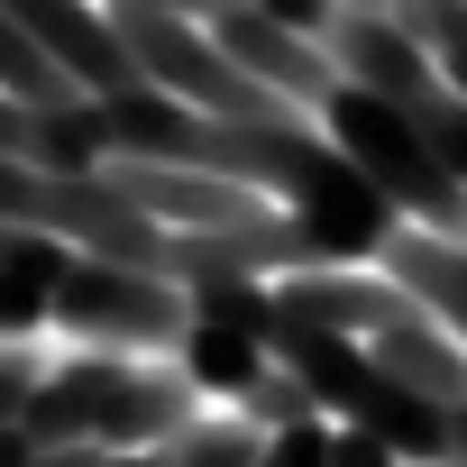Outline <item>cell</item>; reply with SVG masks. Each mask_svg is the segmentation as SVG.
Returning a JSON list of instances; mask_svg holds the SVG:
<instances>
[{
    "instance_id": "cell-12",
    "label": "cell",
    "mask_w": 467,
    "mask_h": 467,
    "mask_svg": "<svg viewBox=\"0 0 467 467\" xmlns=\"http://www.w3.org/2000/svg\"><path fill=\"white\" fill-rule=\"evenodd\" d=\"M257 467H330V421H294V431H266Z\"/></svg>"
},
{
    "instance_id": "cell-21",
    "label": "cell",
    "mask_w": 467,
    "mask_h": 467,
    "mask_svg": "<svg viewBox=\"0 0 467 467\" xmlns=\"http://www.w3.org/2000/svg\"><path fill=\"white\" fill-rule=\"evenodd\" d=\"M339 10H376V19H394V0H339Z\"/></svg>"
},
{
    "instance_id": "cell-2",
    "label": "cell",
    "mask_w": 467,
    "mask_h": 467,
    "mask_svg": "<svg viewBox=\"0 0 467 467\" xmlns=\"http://www.w3.org/2000/svg\"><path fill=\"white\" fill-rule=\"evenodd\" d=\"M0 220L37 229V239H65L74 257H101V266H138V275L165 266V229L110 183V165L56 174V165H10L0 156Z\"/></svg>"
},
{
    "instance_id": "cell-1",
    "label": "cell",
    "mask_w": 467,
    "mask_h": 467,
    "mask_svg": "<svg viewBox=\"0 0 467 467\" xmlns=\"http://www.w3.org/2000/svg\"><path fill=\"white\" fill-rule=\"evenodd\" d=\"M202 421V394L183 385L174 358H56L47 385L28 394V440L37 449H174Z\"/></svg>"
},
{
    "instance_id": "cell-22",
    "label": "cell",
    "mask_w": 467,
    "mask_h": 467,
    "mask_svg": "<svg viewBox=\"0 0 467 467\" xmlns=\"http://www.w3.org/2000/svg\"><path fill=\"white\" fill-rule=\"evenodd\" d=\"M0 248H10V220H0Z\"/></svg>"
},
{
    "instance_id": "cell-17",
    "label": "cell",
    "mask_w": 467,
    "mask_h": 467,
    "mask_svg": "<svg viewBox=\"0 0 467 467\" xmlns=\"http://www.w3.org/2000/svg\"><path fill=\"white\" fill-rule=\"evenodd\" d=\"M110 10H174V19H220L229 0H110Z\"/></svg>"
},
{
    "instance_id": "cell-15",
    "label": "cell",
    "mask_w": 467,
    "mask_h": 467,
    "mask_svg": "<svg viewBox=\"0 0 467 467\" xmlns=\"http://www.w3.org/2000/svg\"><path fill=\"white\" fill-rule=\"evenodd\" d=\"M330 467H403L376 431H348V421H330Z\"/></svg>"
},
{
    "instance_id": "cell-20",
    "label": "cell",
    "mask_w": 467,
    "mask_h": 467,
    "mask_svg": "<svg viewBox=\"0 0 467 467\" xmlns=\"http://www.w3.org/2000/svg\"><path fill=\"white\" fill-rule=\"evenodd\" d=\"M449 467H467V403L449 412Z\"/></svg>"
},
{
    "instance_id": "cell-5",
    "label": "cell",
    "mask_w": 467,
    "mask_h": 467,
    "mask_svg": "<svg viewBox=\"0 0 467 467\" xmlns=\"http://www.w3.org/2000/svg\"><path fill=\"white\" fill-rule=\"evenodd\" d=\"M174 367L211 403H239L257 376H275V285H211V294H192Z\"/></svg>"
},
{
    "instance_id": "cell-10",
    "label": "cell",
    "mask_w": 467,
    "mask_h": 467,
    "mask_svg": "<svg viewBox=\"0 0 467 467\" xmlns=\"http://www.w3.org/2000/svg\"><path fill=\"white\" fill-rule=\"evenodd\" d=\"M257 431L239 421V412H211V421H192L174 449H165V467H257Z\"/></svg>"
},
{
    "instance_id": "cell-16",
    "label": "cell",
    "mask_w": 467,
    "mask_h": 467,
    "mask_svg": "<svg viewBox=\"0 0 467 467\" xmlns=\"http://www.w3.org/2000/svg\"><path fill=\"white\" fill-rule=\"evenodd\" d=\"M47 449L28 440V421H0V467H37Z\"/></svg>"
},
{
    "instance_id": "cell-13",
    "label": "cell",
    "mask_w": 467,
    "mask_h": 467,
    "mask_svg": "<svg viewBox=\"0 0 467 467\" xmlns=\"http://www.w3.org/2000/svg\"><path fill=\"white\" fill-rule=\"evenodd\" d=\"M47 385V358L37 348H0V421H28V394Z\"/></svg>"
},
{
    "instance_id": "cell-11",
    "label": "cell",
    "mask_w": 467,
    "mask_h": 467,
    "mask_svg": "<svg viewBox=\"0 0 467 467\" xmlns=\"http://www.w3.org/2000/svg\"><path fill=\"white\" fill-rule=\"evenodd\" d=\"M0 92H19V101H83V92L56 74V56H47L37 37H19L10 19H0Z\"/></svg>"
},
{
    "instance_id": "cell-18",
    "label": "cell",
    "mask_w": 467,
    "mask_h": 467,
    "mask_svg": "<svg viewBox=\"0 0 467 467\" xmlns=\"http://www.w3.org/2000/svg\"><path fill=\"white\" fill-rule=\"evenodd\" d=\"M101 467H165V449H101Z\"/></svg>"
},
{
    "instance_id": "cell-19",
    "label": "cell",
    "mask_w": 467,
    "mask_h": 467,
    "mask_svg": "<svg viewBox=\"0 0 467 467\" xmlns=\"http://www.w3.org/2000/svg\"><path fill=\"white\" fill-rule=\"evenodd\" d=\"M37 467H101V449H47Z\"/></svg>"
},
{
    "instance_id": "cell-8",
    "label": "cell",
    "mask_w": 467,
    "mask_h": 467,
    "mask_svg": "<svg viewBox=\"0 0 467 467\" xmlns=\"http://www.w3.org/2000/svg\"><path fill=\"white\" fill-rule=\"evenodd\" d=\"M367 358H376L403 394H421V403H440V412H458V403H467V348H458L421 303H412L403 321H385V330L367 339Z\"/></svg>"
},
{
    "instance_id": "cell-6",
    "label": "cell",
    "mask_w": 467,
    "mask_h": 467,
    "mask_svg": "<svg viewBox=\"0 0 467 467\" xmlns=\"http://www.w3.org/2000/svg\"><path fill=\"white\" fill-rule=\"evenodd\" d=\"M211 28V47L229 56V65H239L248 83H266L294 119H321V101L339 92V65H330V47L321 37H294V28H275L266 10H257V0H229V10L220 19H202Z\"/></svg>"
},
{
    "instance_id": "cell-9",
    "label": "cell",
    "mask_w": 467,
    "mask_h": 467,
    "mask_svg": "<svg viewBox=\"0 0 467 467\" xmlns=\"http://www.w3.org/2000/svg\"><path fill=\"white\" fill-rule=\"evenodd\" d=\"M376 266H385V275H394V285H403V294H412V303L467 348V248H458V239H431V229L403 220L394 239H385Z\"/></svg>"
},
{
    "instance_id": "cell-14",
    "label": "cell",
    "mask_w": 467,
    "mask_h": 467,
    "mask_svg": "<svg viewBox=\"0 0 467 467\" xmlns=\"http://www.w3.org/2000/svg\"><path fill=\"white\" fill-rule=\"evenodd\" d=\"M257 10H266L275 28H294V37H321V47H330V28H339V0H257Z\"/></svg>"
},
{
    "instance_id": "cell-7",
    "label": "cell",
    "mask_w": 467,
    "mask_h": 467,
    "mask_svg": "<svg viewBox=\"0 0 467 467\" xmlns=\"http://www.w3.org/2000/svg\"><path fill=\"white\" fill-rule=\"evenodd\" d=\"M0 19H10L19 37H37V47L56 56V74H65L83 101L138 83V65H129V47H119V19L92 10V0H0Z\"/></svg>"
},
{
    "instance_id": "cell-4",
    "label": "cell",
    "mask_w": 467,
    "mask_h": 467,
    "mask_svg": "<svg viewBox=\"0 0 467 467\" xmlns=\"http://www.w3.org/2000/svg\"><path fill=\"white\" fill-rule=\"evenodd\" d=\"M47 321L83 348H110V358H174L183 321H192V294H174L165 275H138V266H101V257H74V275L56 285Z\"/></svg>"
},
{
    "instance_id": "cell-3",
    "label": "cell",
    "mask_w": 467,
    "mask_h": 467,
    "mask_svg": "<svg viewBox=\"0 0 467 467\" xmlns=\"http://www.w3.org/2000/svg\"><path fill=\"white\" fill-rule=\"evenodd\" d=\"M110 19H119V47H129L138 83H156L165 101H183L202 119H294L266 83H248L239 65L211 47L202 19H174V10H110Z\"/></svg>"
}]
</instances>
